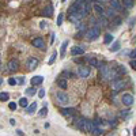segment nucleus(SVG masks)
<instances>
[{"label":"nucleus","instance_id":"nucleus-11","mask_svg":"<svg viewBox=\"0 0 136 136\" xmlns=\"http://www.w3.org/2000/svg\"><path fill=\"white\" fill-rule=\"evenodd\" d=\"M75 109H72V108H70V109H61V114L63 116H68V117H71L72 114H75Z\"/></svg>","mask_w":136,"mask_h":136},{"label":"nucleus","instance_id":"nucleus-45","mask_svg":"<svg viewBox=\"0 0 136 136\" xmlns=\"http://www.w3.org/2000/svg\"><path fill=\"white\" fill-rule=\"evenodd\" d=\"M0 70H2V65H0Z\"/></svg>","mask_w":136,"mask_h":136},{"label":"nucleus","instance_id":"nucleus-38","mask_svg":"<svg viewBox=\"0 0 136 136\" xmlns=\"http://www.w3.org/2000/svg\"><path fill=\"white\" fill-rule=\"evenodd\" d=\"M129 65L132 67L133 70H136V60H133V59H132V60H131V63H129Z\"/></svg>","mask_w":136,"mask_h":136},{"label":"nucleus","instance_id":"nucleus-23","mask_svg":"<svg viewBox=\"0 0 136 136\" xmlns=\"http://www.w3.org/2000/svg\"><path fill=\"white\" fill-rule=\"evenodd\" d=\"M113 40H114V37L112 36V34H106V36H105V40H104V42H105V44H110Z\"/></svg>","mask_w":136,"mask_h":136},{"label":"nucleus","instance_id":"nucleus-39","mask_svg":"<svg viewBox=\"0 0 136 136\" xmlns=\"http://www.w3.org/2000/svg\"><path fill=\"white\" fill-rule=\"evenodd\" d=\"M129 56H131V57H133V59L136 57V48H135L133 50H131V52H129Z\"/></svg>","mask_w":136,"mask_h":136},{"label":"nucleus","instance_id":"nucleus-26","mask_svg":"<svg viewBox=\"0 0 136 136\" xmlns=\"http://www.w3.org/2000/svg\"><path fill=\"white\" fill-rule=\"evenodd\" d=\"M121 23H123V19H121V18H118V16H114L113 18V25L114 26H120Z\"/></svg>","mask_w":136,"mask_h":136},{"label":"nucleus","instance_id":"nucleus-20","mask_svg":"<svg viewBox=\"0 0 136 136\" xmlns=\"http://www.w3.org/2000/svg\"><path fill=\"white\" fill-rule=\"evenodd\" d=\"M86 60L87 61H89L90 63V65H93V67H97V65H98V61H97V59H95V57H86Z\"/></svg>","mask_w":136,"mask_h":136},{"label":"nucleus","instance_id":"nucleus-18","mask_svg":"<svg viewBox=\"0 0 136 136\" xmlns=\"http://www.w3.org/2000/svg\"><path fill=\"white\" fill-rule=\"evenodd\" d=\"M52 14H53V8H52V6L49 4V6H46V8L44 10V15H46V16H52Z\"/></svg>","mask_w":136,"mask_h":136},{"label":"nucleus","instance_id":"nucleus-22","mask_svg":"<svg viewBox=\"0 0 136 136\" xmlns=\"http://www.w3.org/2000/svg\"><path fill=\"white\" fill-rule=\"evenodd\" d=\"M67 46H68V41H64V42H63V45H61V49H60V55H61V56H64V55H65V49H67Z\"/></svg>","mask_w":136,"mask_h":136},{"label":"nucleus","instance_id":"nucleus-10","mask_svg":"<svg viewBox=\"0 0 136 136\" xmlns=\"http://www.w3.org/2000/svg\"><path fill=\"white\" fill-rule=\"evenodd\" d=\"M94 11L98 14V15H105V8L102 7L99 3H95L94 4Z\"/></svg>","mask_w":136,"mask_h":136},{"label":"nucleus","instance_id":"nucleus-31","mask_svg":"<svg viewBox=\"0 0 136 136\" xmlns=\"http://www.w3.org/2000/svg\"><path fill=\"white\" fill-rule=\"evenodd\" d=\"M8 84L10 86H15V84H18V82H16L15 78H10V79H8Z\"/></svg>","mask_w":136,"mask_h":136},{"label":"nucleus","instance_id":"nucleus-7","mask_svg":"<svg viewBox=\"0 0 136 136\" xmlns=\"http://www.w3.org/2000/svg\"><path fill=\"white\" fill-rule=\"evenodd\" d=\"M37 65H38V60L36 59V57H30L29 61H27V68L30 71H33V70H36V68H37Z\"/></svg>","mask_w":136,"mask_h":136},{"label":"nucleus","instance_id":"nucleus-15","mask_svg":"<svg viewBox=\"0 0 136 136\" xmlns=\"http://www.w3.org/2000/svg\"><path fill=\"white\" fill-rule=\"evenodd\" d=\"M123 6L125 8H132L135 6V2L133 0H123Z\"/></svg>","mask_w":136,"mask_h":136},{"label":"nucleus","instance_id":"nucleus-32","mask_svg":"<svg viewBox=\"0 0 136 136\" xmlns=\"http://www.w3.org/2000/svg\"><path fill=\"white\" fill-rule=\"evenodd\" d=\"M46 113H48V108H46V106H45V108H42V109L40 110V116H41V117L46 116Z\"/></svg>","mask_w":136,"mask_h":136},{"label":"nucleus","instance_id":"nucleus-12","mask_svg":"<svg viewBox=\"0 0 136 136\" xmlns=\"http://www.w3.org/2000/svg\"><path fill=\"white\" fill-rule=\"evenodd\" d=\"M110 7H112V8H114L116 11H118V10L123 8V7H121V4H120L118 0H110Z\"/></svg>","mask_w":136,"mask_h":136},{"label":"nucleus","instance_id":"nucleus-27","mask_svg":"<svg viewBox=\"0 0 136 136\" xmlns=\"http://www.w3.org/2000/svg\"><path fill=\"white\" fill-rule=\"evenodd\" d=\"M8 99H10L8 93H0V101H8Z\"/></svg>","mask_w":136,"mask_h":136},{"label":"nucleus","instance_id":"nucleus-33","mask_svg":"<svg viewBox=\"0 0 136 136\" xmlns=\"http://www.w3.org/2000/svg\"><path fill=\"white\" fill-rule=\"evenodd\" d=\"M56 57H57V53L55 52V53H53V55L50 56V59H49V64H53V63H55V60H56Z\"/></svg>","mask_w":136,"mask_h":136},{"label":"nucleus","instance_id":"nucleus-4","mask_svg":"<svg viewBox=\"0 0 136 136\" xmlns=\"http://www.w3.org/2000/svg\"><path fill=\"white\" fill-rule=\"evenodd\" d=\"M133 102H135V98L132 94H124L123 95V104L125 106H132Z\"/></svg>","mask_w":136,"mask_h":136},{"label":"nucleus","instance_id":"nucleus-3","mask_svg":"<svg viewBox=\"0 0 136 136\" xmlns=\"http://www.w3.org/2000/svg\"><path fill=\"white\" fill-rule=\"evenodd\" d=\"M125 86H127V82L123 80V79H116V80H113V83H112V87H113L114 93H117V91L123 90Z\"/></svg>","mask_w":136,"mask_h":136},{"label":"nucleus","instance_id":"nucleus-29","mask_svg":"<svg viewBox=\"0 0 136 136\" xmlns=\"http://www.w3.org/2000/svg\"><path fill=\"white\" fill-rule=\"evenodd\" d=\"M117 72H118V75H121V74H127V70H125V67L124 65H118V70H117Z\"/></svg>","mask_w":136,"mask_h":136},{"label":"nucleus","instance_id":"nucleus-13","mask_svg":"<svg viewBox=\"0 0 136 136\" xmlns=\"http://www.w3.org/2000/svg\"><path fill=\"white\" fill-rule=\"evenodd\" d=\"M44 82V78L42 76H34L33 79H31V84L33 86H37V84H41Z\"/></svg>","mask_w":136,"mask_h":136},{"label":"nucleus","instance_id":"nucleus-43","mask_svg":"<svg viewBox=\"0 0 136 136\" xmlns=\"http://www.w3.org/2000/svg\"><path fill=\"white\" fill-rule=\"evenodd\" d=\"M133 135L136 136V127H135V129H133Z\"/></svg>","mask_w":136,"mask_h":136},{"label":"nucleus","instance_id":"nucleus-42","mask_svg":"<svg viewBox=\"0 0 136 136\" xmlns=\"http://www.w3.org/2000/svg\"><path fill=\"white\" fill-rule=\"evenodd\" d=\"M15 123H16V121L14 120V118H11V120H10V124H11V125H15Z\"/></svg>","mask_w":136,"mask_h":136},{"label":"nucleus","instance_id":"nucleus-41","mask_svg":"<svg viewBox=\"0 0 136 136\" xmlns=\"http://www.w3.org/2000/svg\"><path fill=\"white\" fill-rule=\"evenodd\" d=\"M16 135H19V136H22V135H25V133H23V132H22V131H21V129H18V131H16Z\"/></svg>","mask_w":136,"mask_h":136},{"label":"nucleus","instance_id":"nucleus-5","mask_svg":"<svg viewBox=\"0 0 136 136\" xmlns=\"http://www.w3.org/2000/svg\"><path fill=\"white\" fill-rule=\"evenodd\" d=\"M90 72H91V70L89 67H79V68H78V75H79L80 78L90 76Z\"/></svg>","mask_w":136,"mask_h":136},{"label":"nucleus","instance_id":"nucleus-35","mask_svg":"<svg viewBox=\"0 0 136 136\" xmlns=\"http://www.w3.org/2000/svg\"><path fill=\"white\" fill-rule=\"evenodd\" d=\"M16 82H18V84H25V78H23V76L16 78Z\"/></svg>","mask_w":136,"mask_h":136},{"label":"nucleus","instance_id":"nucleus-28","mask_svg":"<svg viewBox=\"0 0 136 136\" xmlns=\"http://www.w3.org/2000/svg\"><path fill=\"white\" fill-rule=\"evenodd\" d=\"M129 116H131V110L129 109L121 112V117H123V118H127V117H129Z\"/></svg>","mask_w":136,"mask_h":136},{"label":"nucleus","instance_id":"nucleus-16","mask_svg":"<svg viewBox=\"0 0 136 136\" xmlns=\"http://www.w3.org/2000/svg\"><path fill=\"white\" fill-rule=\"evenodd\" d=\"M36 109H37V102H33L30 106H27V113L29 114H33L34 112H36Z\"/></svg>","mask_w":136,"mask_h":136},{"label":"nucleus","instance_id":"nucleus-19","mask_svg":"<svg viewBox=\"0 0 136 136\" xmlns=\"http://www.w3.org/2000/svg\"><path fill=\"white\" fill-rule=\"evenodd\" d=\"M57 84H59L61 89H67V79H64V78H60L59 80H57Z\"/></svg>","mask_w":136,"mask_h":136},{"label":"nucleus","instance_id":"nucleus-30","mask_svg":"<svg viewBox=\"0 0 136 136\" xmlns=\"http://www.w3.org/2000/svg\"><path fill=\"white\" fill-rule=\"evenodd\" d=\"M63 19H64V15H63V14H59V16H57V26H61Z\"/></svg>","mask_w":136,"mask_h":136},{"label":"nucleus","instance_id":"nucleus-9","mask_svg":"<svg viewBox=\"0 0 136 136\" xmlns=\"http://www.w3.org/2000/svg\"><path fill=\"white\" fill-rule=\"evenodd\" d=\"M83 53H84V49L82 46H72V49H71L72 56H79V55H83Z\"/></svg>","mask_w":136,"mask_h":136},{"label":"nucleus","instance_id":"nucleus-25","mask_svg":"<svg viewBox=\"0 0 136 136\" xmlns=\"http://www.w3.org/2000/svg\"><path fill=\"white\" fill-rule=\"evenodd\" d=\"M120 49V42H114L113 45L110 46V52H117Z\"/></svg>","mask_w":136,"mask_h":136},{"label":"nucleus","instance_id":"nucleus-6","mask_svg":"<svg viewBox=\"0 0 136 136\" xmlns=\"http://www.w3.org/2000/svg\"><path fill=\"white\" fill-rule=\"evenodd\" d=\"M8 70L10 71H18L19 70V61L16 59H12V60H10L8 61Z\"/></svg>","mask_w":136,"mask_h":136},{"label":"nucleus","instance_id":"nucleus-8","mask_svg":"<svg viewBox=\"0 0 136 136\" xmlns=\"http://www.w3.org/2000/svg\"><path fill=\"white\" fill-rule=\"evenodd\" d=\"M33 46L38 48V49H44V48H45V42H44V40L41 37H38L36 40H33Z\"/></svg>","mask_w":136,"mask_h":136},{"label":"nucleus","instance_id":"nucleus-34","mask_svg":"<svg viewBox=\"0 0 136 136\" xmlns=\"http://www.w3.org/2000/svg\"><path fill=\"white\" fill-rule=\"evenodd\" d=\"M26 93H27V95H34V94H36V90H34L33 87H30V89L26 90Z\"/></svg>","mask_w":136,"mask_h":136},{"label":"nucleus","instance_id":"nucleus-24","mask_svg":"<svg viewBox=\"0 0 136 136\" xmlns=\"http://www.w3.org/2000/svg\"><path fill=\"white\" fill-rule=\"evenodd\" d=\"M76 29H78V30H79V31H82V33H83V31H86V25H84V23H79V22H78V25H76Z\"/></svg>","mask_w":136,"mask_h":136},{"label":"nucleus","instance_id":"nucleus-44","mask_svg":"<svg viewBox=\"0 0 136 136\" xmlns=\"http://www.w3.org/2000/svg\"><path fill=\"white\" fill-rule=\"evenodd\" d=\"M3 83V79H2V78H0V84H2Z\"/></svg>","mask_w":136,"mask_h":136},{"label":"nucleus","instance_id":"nucleus-36","mask_svg":"<svg viewBox=\"0 0 136 136\" xmlns=\"http://www.w3.org/2000/svg\"><path fill=\"white\" fill-rule=\"evenodd\" d=\"M8 108L11 109V110H15V109H16V104H15V102H10V104H8Z\"/></svg>","mask_w":136,"mask_h":136},{"label":"nucleus","instance_id":"nucleus-14","mask_svg":"<svg viewBox=\"0 0 136 136\" xmlns=\"http://www.w3.org/2000/svg\"><path fill=\"white\" fill-rule=\"evenodd\" d=\"M105 15L106 16H108V18H112V19H113L114 16H116V10L114 8H108V10H106V11H105Z\"/></svg>","mask_w":136,"mask_h":136},{"label":"nucleus","instance_id":"nucleus-40","mask_svg":"<svg viewBox=\"0 0 136 136\" xmlns=\"http://www.w3.org/2000/svg\"><path fill=\"white\" fill-rule=\"evenodd\" d=\"M40 25H41V26H40L41 29H45V26H46V23H45V22H41V23H40Z\"/></svg>","mask_w":136,"mask_h":136},{"label":"nucleus","instance_id":"nucleus-46","mask_svg":"<svg viewBox=\"0 0 136 136\" xmlns=\"http://www.w3.org/2000/svg\"><path fill=\"white\" fill-rule=\"evenodd\" d=\"M63 2H65V0H63Z\"/></svg>","mask_w":136,"mask_h":136},{"label":"nucleus","instance_id":"nucleus-17","mask_svg":"<svg viewBox=\"0 0 136 136\" xmlns=\"http://www.w3.org/2000/svg\"><path fill=\"white\" fill-rule=\"evenodd\" d=\"M84 127H86V120L84 118H79L78 120V128L80 131H84Z\"/></svg>","mask_w":136,"mask_h":136},{"label":"nucleus","instance_id":"nucleus-1","mask_svg":"<svg viewBox=\"0 0 136 136\" xmlns=\"http://www.w3.org/2000/svg\"><path fill=\"white\" fill-rule=\"evenodd\" d=\"M99 34H101L99 27L94 26V27H91V29H89V30L86 31V38L89 41H94V40H97V38L99 37Z\"/></svg>","mask_w":136,"mask_h":136},{"label":"nucleus","instance_id":"nucleus-2","mask_svg":"<svg viewBox=\"0 0 136 136\" xmlns=\"http://www.w3.org/2000/svg\"><path fill=\"white\" fill-rule=\"evenodd\" d=\"M56 102L59 105H68V104H70V97H68L65 93H57Z\"/></svg>","mask_w":136,"mask_h":136},{"label":"nucleus","instance_id":"nucleus-21","mask_svg":"<svg viewBox=\"0 0 136 136\" xmlns=\"http://www.w3.org/2000/svg\"><path fill=\"white\" fill-rule=\"evenodd\" d=\"M19 106H22V108H27V106H29V101H27V98H25V97H23V98L19 99Z\"/></svg>","mask_w":136,"mask_h":136},{"label":"nucleus","instance_id":"nucleus-37","mask_svg":"<svg viewBox=\"0 0 136 136\" xmlns=\"http://www.w3.org/2000/svg\"><path fill=\"white\" fill-rule=\"evenodd\" d=\"M38 97H40V98H44V97H45V90H40V91H38Z\"/></svg>","mask_w":136,"mask_h":136}]
</instances>
